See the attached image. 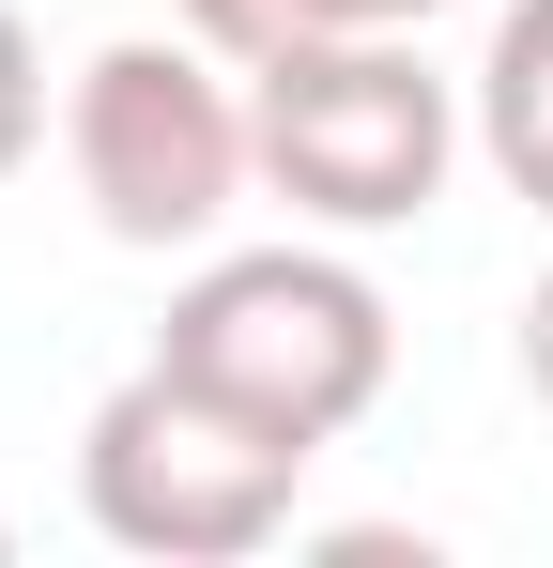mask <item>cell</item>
Masks as SVG:
<instances>
[{"label":"cell","mask_w":553,"mask_h":568,"mask_svg":"<svg viewBox=\"0 0 553 568\" xmlns=\"http://www.w3.org/2000/svg\"><path fill=\"white\" fill-rule=\"evenodd\" d=\"M154 354L184 384H215V399H247L292 446H339L369 399H384V369H400V323H384V292L339 246H215L170 292Z\"/></svg>","instance_id":"cell-1"},{"label":"cell","mask_w":553,"mask_h":568,"mask_svg":"<svg viewBox=\"0 0 553 568\" xmlns=\"http://www.w3.org/2000/svg\"><path fill=\"white\" fill-rule=\"evenodd\" d=\"M308 462H323V446L262 430V415L215 399V384H184L170 354H139V369L92 399V430H78L92 523H108L123 554H154V568H231V554H262L276 523H292V491H308Z\"/></svg>","instance_id":"cell-2"},{"label":"cell","mask_w":553,"mask_h":568,"mask_svg":"<svg viewBox=\"0 0 553 568\" xmlns=\"http://www.w3.org/2000/svg\"><path fill=\"white\" fill-rule=\"evenodd\" d=\"M247 123H262V185L308 231H400V215L446 200V154L476 108L400 31H323V47L247 62Z\"/></svg>","instance_id":"cell-3"},{"label":"cell","mask_w":553,"mask_h":568,"mask_svg":"<svg viewBox=\"0 0 553 568\" xmlns=\"http://www.w3.org/2000/svg\"><path fill=\"white\" fill-rule=\"evenodd\" d=\"M62 154H78V200L108 246H215L231 231V200L262 170V123L247 93L215 78V47L200 31H123V47H92L78 93H62Z\"/></svg>","instance_id":"cell-4"},{"label":"cell","mask_w":553,"mask_h":568,"mask_svg":"<svg viewBox=\"0 0 553 568\" xmlns=\"http://www.w3.org/2000/svg\"><path fill=\"white\" fill-rule=\"evenodd\" d=\"M476 154L507 200L553 215V0H507L492 47H476Z\"/></svg>","instance_id":"cell-5"},{"label":"cell","mask_w":553,"mask_h":568,"mask_svg":"<svg viewBox=\"0 0 553 568\" xmlns=\"http://www.w3.org/2000/svg\"><path fill=\"white\" fill-rule=\"evenodd\" d=\"M446 0H184V31L215 62H276V47H323V31H431Z\"/></svg>","instance_id":"cell-6"},{"label":"cell","mask_w":553,"mask_h":568,"mask_svg":"<svg viewBox=\"0 0 553 568\" xmlns=\"http://www.w3.org/2000/svg\"><path fill=\"white\" fill-rule=\"evenodd\" d=\"M31 139H47V47H31V16L0 0V185L31 170Z\"/></svg>","instance_id":"cell-7"},{"label":"cell","mask_w":553,"mask_h":568,"mask_svg":"<svg viewBox=\"0 0 553 568\" xmlns=\"http://www.w3.org/2000/svg\"><path fill=\"white\" fill-rule=\"evenodd\" d=\"M507 354H523V384H539V415H553V262H539V292H523V338H507Z\"/></svg>","instance_id":"cell-8"}]
</instances>
